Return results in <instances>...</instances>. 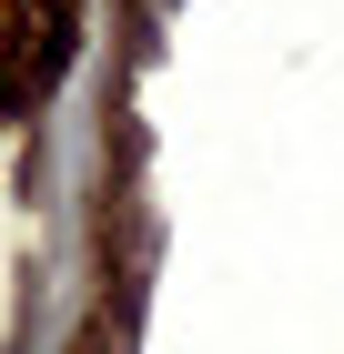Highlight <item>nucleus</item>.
<instances>
[]
</instances>
